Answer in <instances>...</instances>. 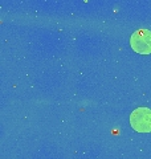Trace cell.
I'll return each mask as SVG.
<instances>
[{"instance_id":"cell-1","label":"cell","mask_w":151,"mask_h":159,"mask_svg":"<svg viewBox=\"0 0 151 159\" xmlns=\"http://www.w3.org/2000/svg\"><path fill=\"white\" fill-rule=\"evenodd\" d=\"M130 125L137 133H151V109H135L130 116Z\"/></svg>"},{"instance_id":"cell-2","label":"cell","mask_w":151,"mask_h":159,"mask_svg":"<svg viewBox=\"0 0 151 159\" xmlns=\"http://www.w3.org/2000/svg\"><path fill=\"white\" fill-rule=\"evenodd\" d=\"M130 47L134 52L139 54L151 53V31L149 29H138L130 37Z\"/></svg>"}]
</instances>
